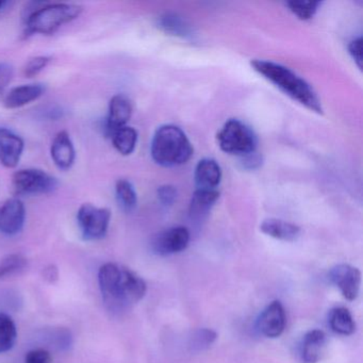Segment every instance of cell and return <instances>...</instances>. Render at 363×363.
I'll list each match as a JSON object with an SVG mask.
<instances>
[{
  "label": "cell",
  "instance_id": "28",
  "mask_svg": "<svg viewBox=\"0 0 363 363\" xmlns=\"http://www.w3.org/2000/svg\"><path fill=\"white\" fill-rule=\"evenodd\" d=\"M52 62V57L50 56H37L33 58L29 59L28 62L25 65L24 75L27 78L35 77L40 73L44 71L46 67Z\"/></svg>",
  "mask_w": 363,
  "mask_h": 363
},
{
  "label": "cell",
  "instance_id": "18",
  "mask_svg": "<svg viewBox=\"0 0 363 363\" xmlns=\"http://www.w3.org/2000/svg\"><path fill=\"white\" fill-rule=\"evenodd\" d=\"M220 197L218 190H199L197 189L191 199L189 213L192 220H201L208 216Z\"/></svg>",
  "mask_w": 363,
  "mask_h": 363
},
{
  "label": "cell",
  "instance_id": "27",
  "mask_svg": "<svg viewBox=\"0 0 363 363\" xmlns=\"http://www.w3.org/2000/svg\"><path fill=\"white\" fill-rule=\"evenodd\" d=\"M286 7L291 12L301 21H309L315 16L320 1H288Z\"/></svg>",
  "mask_w": 363,
  "mask_h": 363
},
{
  "label": "cell",
  "instance_id": "9",
  "mask_svg": "<svg viewBox=\"0 0 363 363\" xmlns=\"http://www.w3.org/2000/svg\"><path fill=\"white\" fill-rule=\"evenodd\" d=\"M329 279L339 289L344 298L352 301L358 297L361 286V272L350 264L335 265L329 272Z\"/></svg>",
  "mask_w": 363,
  "mask_h": 363
},
{
  "label": "cell",
  "instance_id": "2",
  "mask_svg": "<svg viewBox=\"0 0 363 363\" xmlns=\"http://www.w3.org/2000/svg\"><path fill=\"white\" fill-rule=\"evenodd\" d=\"M250 65L255 72L277 86L286 96L291 97L310 111L323 113L322 104L318 95L312 86L296 73L272 61L254 60L250 62Z\"/></svg>",
  "mask_w": 363,
  "mask_h": 363
},
{
  "label": "cell",
  "instance_id": "11",
  "mask_svg": "<svg viewBox=\"0 0 363 363\" xmlns=\"http://www.w3.org/2000/svg\"><path fill=\"white\" fill-rule=\"evenodd\" d=\"M286 323L284 305L279 301H274L261 312L257 320V328L264 337L275 339L284 333Z\"/></svg>",
  "mask_w": 363,
  "mask_h": 363
},
{
  "label": "cell",
  "instance_id": "19",
  "mask_svg": "<svg viewBox=\"0 0 363 363\" xmlns=\"http://www.w3.org/2000/svg\"><path fill=\"white\" fill-rule=\"evenodd\" d=\"M260 230L269 237L286 242L295 241L301 235V228L297 225L277 218L263 220Z\"/></svg>",
  "mask_w": 363,
  "mask_h": 363
},
{
  "label": "cell",
  "instance_id": "26",
  "mask_svg": "<svg viewBox=\"0 0 363 363\" xmlns=\"http://www.w3.org/2000/svg\"><path fill=\"white\" fill-rule=\"evenodd\" d=\"M218 339V333L210 328L197 329L193 333L189 342V347L192 352H199L208 350Z\"/></svg>",
  "mask_w": 363,
  "mask_h": 363
},
{
  "label": "cell",
  "instance_id": "34",
  "mask_svg": "<svg viewBox=\"0 0 363 363\" xmlns=\"http://www.w3.org/2000/svg\"><path fill=\"white\" fill-rule=\"evenodd\" d=\"M44 279L48 280L50 284H54L59 278V271L55 265H50L45 267L43 272Z\"/></svg>",
  "mask_w": 363,
  "mask_h": 363
},
{
  "label": "cell",
  "instance_id": "13",
  "mask_svg": "<svg viewBox=\"0 0 363 363\" xmlns=\"http://www.w3.org/2000/svg\"><path fill=\"white\" fill-rule=\"evenodd\" d=\"M50 156L55 165L61 171H67L76 160V150L67 131H60L52 140Z\"/></svg>",
  "mask_w": 363,
  "mask_h": 363
},
{
  "label": "cell",
  "instance_id": "25",
  "mask_svg": "<svg viewBox=\"0 0 363 363\" xmlns=\"http://www.w3.org/2000/svg\"><path fill=\"white\" fill-rule=\"evenodd\" d=\"M28 265V261L20 254L8 255L0 261V279L12 277L22 273Z\"/></svg>",
  "mask_w": 363,
  "mask_h": 363
},
{
  "label": "cell",
  "instance_id": "21",
  "mask_svg": "<svg viewBox=\"0 0 363 363\" xmlns=\"http://www.w3.org/2000/svg\"><path fill=\"white\" fill-rule=\"evenodd\" d=\"M329 326L337 335H350L356 330V323L350 310L337 307L331 310L329 314Z\"/></svg>",
  "mask_w": 363,
  "mask_h": 363
},
{
  "label": "cell",
  "instance_id": "6",
  "mask_svg": "<svg viewBox=\"0 0 363 363\" xmlns=\"http://www.w3.org/2000/svg\"><path fill=\"white\" fill-rule=\"evenodd\" d=\"M12 186L16 197L33 196L54 192L58 182L43 169H24L13 174Z\"/></svg>",
  "mask_w": 363,
  "mask_h": 363
},
{
  "label": "cell",
  "instance_id": "35",
  "mask_svg": "<svg viewBox=\"0 0 363 363\" xmlns=\"http://www.w3.org/2000/svg\"><path fill=\"white\" fill-rule=\"evenodd\" d=\"M8 5L7 1H3V0H0V11Z\"/></svg>",
  "mask_w": 363,
  "mask_h": 363
},
{
  "label": "cell",
  "instance_id": "14",
  "mask_svg": "<svg viewBox=\"0 0 363 363\" xmlns=\"http://www.w3.org/2000/svg\"><path fill=\"white\" fill-rule=\"evenodd\" d=\"M133 116V106L130 101L124 95H116L109 103L106 131L108 135H111L116 129L127 126Z\"/></svg>",
  "mask_w": 363,
  "mask_h": 363
},
{
  "label": "cell",
  "instance_id": "5",
  "mask_svg": "<svg viewBox=\"0 0 363 363\" xmlns=\"http://www.w3.org/2000/svg\"><path fill=\"white\" fill-rule=\"evenodd\" d=\"M218 143L223 152L246 156L256 152V135L250 127L239 120H229L218 133Z\"/></svg>",
  "mask_w": 363,
  "mask_h": 363
},
{
  "label": "cell",
  "instance_id": "3",
  "mask_svg": "<svg viewBox=\"0 0 363 363\" xmlns=\"http://www.w3.org/2000/svg\"><path fill=\"white\" fill-rule=\"evenodd\" d=\"M192 144L186 133L174 125H164L157 129L152 138V159L157 164L164 167H175L184 164L192 157Z\"/></svg>",
  "mask_w": 363,
  "mask_h": 363
},
{
  "label": "cell",
  "instance_id": "16",
  "mask_svg": "<svg viewBox=\"0 0 363 363\" xmlns=\"http://www.w3.org/2000/svg\"><path fill=\"white\" fill-rule=\"evenodd\" d=\"M327 335L320 329L308 331L301 344V359L303 363H318L326 350Z\"/></svg>",
  "mask_w": 363,
  "mask_h": 363
},
{
  "label": "cell",
  "instance_id": "31",
  "mask_svg": "<svg viewBox=\"0 0 363 363\" xmlns=\"http://www.w3.org/2000/svg\"><path fill=\"white\" fill-rule=\"evenodd\" d=\"M177 197V191L173 186H162L158 189V199L163 206H172Z\"/></svg>",
  "mask_w": 363,
  "mask_h": 363
},
{
  "label": "cell",
  "instance_id": "33",
  "mask_svg": "<svg viewBox=\"0 0 363 363\" xmlns=\"http://www.w3.org/2000/svg\"><path fill=\"white\" fill-rule=\"evenodd\" d=\"M261 163H262V159L256 152L242 157V165L244 169H256L260 167Z\"/></svg>",
  "mask_w": 363,
  "mask_h": 363
},
{
  "label": "cell",
  "instance_id": "12",
  "mask_svg": "<svg viewBox=\"0 0 363 363\" xmlns=\"http://www.w3.org/2000/svg\"><path fill=\"white\" fill-rule=\"evenodd\" d=\"M25 150L22 137L10 129L0 128V163L7 169H16Z\"/></svg>",
  "mask_w": 363,
  "mask_h": 363
},
{
  "label": "cell",
  "instance_id": "32",
  "mask_svg": "<svg viewBox=\"0 0 363 363\" xmlns=\"http://www.w3.org/2000/svg\"><path fill=\"white\" fill-rule=\"evenodd\" d=\"M348 52L358 65L359 69H361L362 67V39L361 38L350 42L348 45Z\"/></svg>",
  "mask_w": 363,
  "mask_h": 363
},
{
  "label": "cell",
  "instance_id": "30",
  "mask_svg": "<svg viewBox=\"0 0 363 363\" xmlns=\"http://www.w3.org/2000/svg\"><path fill=\"white\" fill-rule=\"evenodd\" d=\"M13 67L7 62H0V96L13 77Z\"/></svg>",
  "mask_w": 363,
  "mask_h": 363
},
{
  "label": "cell",
  "instance_id": "4",
  "mask_svg": "<svg viewBox=\"0 0 363 363\" xmlns=\"http://www.w3.org/2000/svg\"><path fill=\"white\" fill-rule=\"evenodd\" d=\"M84 8L76 4L35 3V7L27 13V35H54L61 27L82 16Z\"/></svg>",
  "mask_w": 363,
  "mask_h": 363
},
{
  "label": "cell",
  "instance_id": "10",
  "mask_svg": "<svg viewBox=\"0 0 363 363\" xmlns=\"http://www.w3.org/2000/svg\"><path fill=\"white\" fill-rule=\"evenodd\" d=\"M26 208L22 199L12 197L0 205V233L16 235L24 228Z\"/></svg>",
  "mask_w": 363,
  "mask_h": 363
},
{
  "label": "cell",
  "instance_id": "8",
  "mask_svg": "<svg viewBox=\"0 0 363 363\" xmlns=\"http://www.w3.org/2000/svg\"><path fill=\"white\" fill-rule=\"evenodd\" d=\"M191 235L186 227H173L155 235L152 250L159 256L184 252L190 243Z\"/></svg>",
  "mask_w": 363,
  "mask_h": 363
},
{
  "label": "cell",
  "instance_id": "29",
  "mask_svg": "<svg viewBox=\"0 0 363 363\" xmlns=\"http://www.w3.org/2000/svg\"><path fill=\"white\" fill-rule=\"evenodd\" d=\"M25 363H52V357L48 350L38 348L26 354Z\"/></svg>",
  "mask_w": 363,
  "mask_h": 363
},
{
  "label": "cell",
  "instance_id": "1",
  "mask_svg": "<svg viewBox=\"0 0 363 363\" xmlns=\"http://www.w3.org/2000/svg\"><path fill=\"white\" fill-rule=\"evenodd\" d=\"M99 284L106 308L116 314L130 309L147 291L143 278L128 267L112 262L99 269Z\"/></svg>",
  "mask_w": 363,
  "mask_h": 363
},
{
  "label": "cell",
  "instance_id": "7",
  "mask_svg": "<svg viewBox=\"0 0 363 363\" xmlns=\"http://www.w3.org/2000/svg\"><path fill=\"white\" fill-rule=\"evenodd\" d=\"M77 220L84 239H103L109 228L111 211L92 203H84L78 210Z\"/></svg>",
  "mask_w": 363,
  "mask_h": 363
},
{
  "label": "cell",
  "instance_id": "17",
  "mask_svg": "<svg viewBox=\"0 0 363 363\" xmlns=\"http://www.w3.org/2000/svg\"><path fill=\"white\" fill-rule=\"evenodd\" d=\"M194 178L199 190H216L222 180V169L213 159H203L196 165Z\"/></svg>",
  "mask_w": 363,
  "mask_h": 363
},
{
  "label": "cell",
  "instance_id": "24",
  "mask_svg": "<svg viewBox=\"0 0 363 363\" xmlns=\"http://www.w3.org/2000/svg\"><path fill=\"white\" fill-rule=\"evenodd\" d=\"M16 323L8 314L0 313V354L9 352L16 342Z\"/></svg>",
  "mask_w": 363,
  "mask_h": 363
},
{
  "label": "cell",
  "instance_id": "23",
  "mask_svg": "<svg viewBox=\"0 0 363 363\" xmlns=\"http://www.w3.org/2000/svg\"><path fill=\"white\" fill-rule=\"evenodd\" d=\"M159 27L167 33L176 35V37L189 38L192 35L191 27L184 18L177 14L167 13L159 18Z\"/></svg>",
  "mask_w": 363,
  "mask_h": 363
},
{
  "label": "cell",
  "instance_id": "20",
  "mask_svg": "<svg viewBox=\"0 0 363 363\" xmlns=\"http://www.w3.org/2000/svg\"><path fill=\"white\" fill-rule=\"evenodd\" d=\"M109 137L111 138L114 148L122 156H129L137 147L138 133L133 127L124 126L116 129Z\"/></svg>",
  "mask_w": 363,
  "mask_h": 363
},
{
  "label": "cell",
  "instance_id": "22",
  "mask_svg": "<svg viewBox=\"0 0 363 363\" xmlns=\"http://www.w3.org/2000/svg\"><path fill=\"white\" fill-rule=\"evenodd\" d=\"M116 195L118 205L124 211L131 212L138 205V195L133 184L127 179H118L116 184Z\"/></svg>",
  "mask_w": 363,
  "mask_h": 363
},
{
  "label": "cell",
  "instance_id": "15",
  "mask_svg": "<svg viewBox=\"0 0 363 363\" xmlns=\"http://www.w3.org/2000/svg\"><path fill=\"white\" fill-rule=\"evenodd\" d=\"M45 93V86L41 84H23L11 89L4 99L7 109H20L38 101Z\"/></svg>",
  "mask_w": 363,
  "mask_h": 363
}]
</instances>
